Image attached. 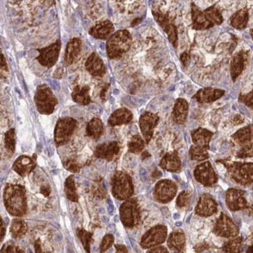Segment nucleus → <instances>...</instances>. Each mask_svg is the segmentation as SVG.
Segmentation results:
<instances>
[{"mask_svg":"<svg viewBox=\"0 0 253 253\" xmlns=\"http://www.w3.org/2000/svg\"><path fill=\"white\" fill-rule=\"evenodd\" d=\"M4 204L10 215L21 217L27 211L26 191L22 185H8L4 190Z\"/></svg>","mask_w":253,"mask_h":253,"instance_id":"1","label":"nucleus"},{"mask_svg":"<svg viewBox=\"0 0 253 253\" xmlns=\"http://www.w3.org/2000/svg\"><path fill=\"white\" fill-rule=\"evenodd\" d=\"M132 36L127 30H120L111 35L106 44V50L110 59H118L130 50Z\"/></svg>","mask_w":253,"mask_h":253,"instance_id":"2","label":"nucleus"},{"mask_svg":"<svg viewBox=\"0 0 253 253\" xmlns=\"http://www.w3.org/2000/svg\"><path fill=\"white\" fill-rule=\"evenodd\" d=\"M227 168L230 177L235 182L242 185H249L253 183V163L220 161Z\"/></svg>","mask_w":253,"mask_h":253,"instance_id":"3","label":"nucleus"},{"mask_svg":"<svg viewBox=\"0 0 253 253\" xmlns=\"http://www.w3.org/2000/svg\"><path fill=\"white\" fill-rule=\"evenodd\" d=\"M113 196L118 200L129 199L133 193L131 178L126 172L117 171L111 180Z\"/></svg>","mask_w":253,"mask_h":253,"instance_id":"4","label":"nucleus"},{"mask_svg":"<svg viewBox=\"0 0 253 253\" xmlns=\"http://www.w3.org/2000/svg\"><path fill=\"white\" fill-rule=\"evenodd\" d=\"M35 102L39 112L44 115H49L53 112L58 102L50 87L43 84L37 88Z\"/></svg>","mask_w":253,"mask_h":253,"instance_id":"5","label":"nucleus"},{"mask_svg":"<svg viewBox=\"0 0 253 253\" xmlns=\"http://www.w3.org/2000/svg\"><path fill=\"white\" fill-rule=\"evenodd\" d=\"M237 145L241 146L237 153L239 158L253 157V126H246L237 131L231 137Z\"/></svg>","mask_w":253,"mask_h":253,"instance_id":"6","label":"nucleus"},{"mask_svg":"<svg viewBox=\"0 0 253 253\" xmlns=\"http://www.w3.org/2000/svg\"><path fill=\"white\" fill-rule=\"evenodd\" d=\"M153 17L155 19L157 24L164 30V32L167 34L168 40L172 43L175 48L178 46V31L176 24L172 21V19L169 17L168 13H163L160 9H153L152 10Z\"/></svg>","mask_w":253,"mask_h":253,"instance_id":"7","label":"nucleus"},{"mask_svg":"<svg viewBox=\"0 0 253 253\" xmlns=\"http://www.w3.org/2000/svg\"><path fill=\"white\" fill-rule=\"evenodd\" d=\"M120 217L122 224L126 227H133L137 225L141 218L138 203L135 199H130L121 206Z\"/></svg>","mask_w":253,"mask_h":253,"instance_id":"8","label":"nucleus"},{"mask_svg":"<svg viewBox=\"0 0 253 253\" xmlns=\"http://www.w3.org/2000/svg\"><path fill=\"white\" fill-rule=\"evenodd\" d=\"M76 124V121L72 118H63L58 121L55 130V141L58 145H65L70 141Z\"/></svg>","mask_w":253,"mask_h":253,"instance_id":"9","label":"nucleus"},{"mask_svg":"<svg viewBox=\"0 0 253 253\" xmlns=\"http://www.w3.org/2000/svg\"><path fill=\"white\" fill-rule=\"evenodd\" d=\"M177 189V185L172 180H161L156 185L153 196L159 203H169L176 196Z\"/></svg>","mask_w":253,"mask_h":253,"instance_id":"10","label":"nucleus"},{"mask_svg":"<svg viewBox=\"0 0 253 253\" xmlns=\"http://www.w3.org/2000/svg\"><path fill=\"white\" fill-rule=\"evenodd\" d=\"M168 235L167 227L164 225L153 227L142 237L141 245L144 249L154 247L162 244L166 240Z\"/></svg>","mask_w":253,"mask_h":253,"instance_id":"11","label":"nucleus"},{"mask_svg":"<svg viewBox=\"0 0 253 253\" xmlns=\"http://www.w3.org/2000/svg\"><path fill=\"white\" fill-rule=\"evenodd\" d=\"M215 235L224 238H233L239 234V228L229 217L221 214L215 223L214 230Z\"/></svg>","mask_w":253,"mask_h":253,"instance_id":"12","label":"nucleus"},{"mask_svg":"<svg viewBox=\"0 0 253 253\" xmlns=\"http://www.w3.org/2000/svg\"><path fill=\"white\" fill-rule=\"evenodd\" d=\"M61 50V41H57L44 48H39L37 59L43 67H52L56 64Z\"/></svg>","mask_w":253,"mask_h":253,"instance_id":"13","label":"nucleus"},{"mask_svg":"<svg viewBox=\"0 0 253 253\" xmlns=\"http://www.w3.org/2000/svg\"><path fill=\"white\" fill-rule=\"evenodd\" d=\"M196 181L204 186H211L217 181L218 178L211 162L205 161L196 167L194 171Z\"/></svg>","mask_w":253,"mask_h":253,"instance_id":"14","label":"nucleus"},{"mask_svg":"<svg viewBox=\"0 0 253 253\" xmlns=\"http://www.w3.org/2000/svg\"><path fill=\"white\" fill-rule=\"evenodd\" d=\"M159 122V116L152 112H145L140 118V127L146 144L150 143L153 131Z\"/></svg>","mask_w":253,"mask_h":253,"instance_id":"15","label":"nucleus"},{"mask_svg":"<svg viewBox=\"0 0 253 253\" xmlns=\"http://www.w3.org/2000/svg\"><path fill=\"white\" fill-rule=\"evenodd\" d=\"M250 61V52L249 51H239L233 56L230 65V72L233 82L236 81L237 78L245 71L248 63Z\"/></svg>","mask_w":253,"mask_h":253,"instance_id":"16","label":"nucleus"},{"mask_svg":"<svg viewBox=\"0 0 253 253\" xmlns=\"http://www.w3.org/2000/svg\"><path fill=\"white\" fill-rule=\"evenodd\" d=\"M226 203L231 211H237L247 207L245 192L240 189L230 188L226 193Z\"/></svg>","mask_w":253,"mask_h":253,"instance_id":"17","label":"nucleus"},{"mask_svg":"<svg viewBox=\"0 0 253 253\" xmlns=\"http://www.w3.org/2000/svg\"><path fill=\"white\" fill-rule=\"evenodd\" d=\"M225 91L221 89L213 88V87H204L200 89L192 97L196 102L201 104H210L216 102L224 96Z\"/></svg>","mask_w":253,"mask_h":253,"instance_id":"18","label":"nucleus"},{"mask_svg":"<svg viewBox=\"0 0 253 253\" xmlns=\"http://www.w3.org/2000/svg\"><path fill=\"white\" fill-rule=\"evenodd\" d=\"M120 152V146L118 142H108L98 145L94 151V155L98 158L111 161L115 159Z\"/></svg>","mask_w":253,"mask_h":253,"instance_id":"19","label":"nucleus"},{"mask_svg":"<svg viewBox=\"0 0 253 253\" xmlns=\"http://www.w3.org/2000/svg\"><path fill=\"white\" fill-rule=\"evenodd\" d=\"M217 211V204L209 194L200 196L196 207V215L201 217L212 216Z\"/></svg>","mask_w":253,"mask_h":253,"instance_id":"20","label":"nucleus"},{"mask_svg":"<svg viewBox=\"0 0 253 253\" xmlns=\"http://www.w3.org/2000/svg\"><path fill=\"white\" fill-rule=\"evenodd\" d=\"M86 70L92 76L102 77L106 73V68L102 58L96 52H93L85 63Z\"/></svg>","mask_w":253,"mask_h":253,"instance_id":"21","label":"nucleus"},{"mask_svg":"<svg viewBox=\"0 0 253 253\" xmlns=\"http://www.w3.org/2000/svg\"><path fill=\"white\" fill-rule=\"evenodd\" d=\"M191 11H192V29L203 31V30L210 29L214 27V25L207 20L203 10L198 7L194 2H192L191 4Z\"/></svg>","mask_w":253,"mask_h":253,"instance_id":"22","label":"nucleus"},{"mask_svg":"<svg viewBox=\"0 0 253 253\" xmlns=\"http://www.w3.org/2000/svg\"><path fill=\"white\" fill-rule=\"evenodd\" d=\"M188 103L183 98H178L174 105L172 113V119L178 125H183L187 120L188 113Z\"/></svg>","mask_w":253,"mask_h":253,"instance_id":"23","label":"nucleus"},{"mask_svg":"<svg viewBox=\"0 0 253 253\" xmlns=\"http://www.w3.org/2000/svg\"><path fill=\"white\" fill-rule=\"evenodd\" d=\"M115 27L110 21H105L96 24L89 31V34L94 38L106 40L111 37Z\"/></svg>","mask_w":253,"mask_h":253,"instance_id":"24","label":"nucleus"},{"mask_svg":"<svg viewBox=\"0 0 253 253\" xmlns=\"http://www.w3.org/2000/svg\"><path fill=\"white\" fill-rule=\"evenodd\" d=\"M81 48L82 41L80 38L73 37L70 40L67 44L64 56V60L67 65H72V63L76 61L78 56H80Z\"/></svg>","mask_w":253,"mask_h":253,"instance_id":"25","label":"nucleus"},{"mask_svg":"<svg viewBox=\"0 0 253 253\" xmlns=\"http://www.w3.org/2000/svg\"><path fill=\"white\" fill-rule=\"evenodd\" d=\"M160 167L170 172H179L181 169V161L177 152H169L162 157Z\"/></svg>","mask_w":253,"mask_h":253,"instance_id":"26","label":"nucleus"},{"mask_svg":"<svg viewBox=\"0 0 253 253\" xmlns=\"http://www.w3.org/2000/svg\"><path fill=\"white\" fill-rule=\"evenodd\" d=\"M168 246L175 253H181L185 250V236L182 230H176L169 235Z\"/></svg>","mask_w":253,"mask_h":253,"instance_id":"27","label":"nucleus"},{"mask_svg":"<svg viewBox=\"0 0 253 253\" xmlns=\"http://www.w3.org/2000/svg\"><path fill=\"white\" fill-rule=\"evenodd\" d=\"M36 168V162L32 157L28 156H21L19 157L13 165V170L18 173L20 176H28Z\"/></svg>","mask_w":253,"mask_h":253,"instance_id":"28","label":"nucleus"},{"mask_svg":"<svg viewBox=\"0 0 253 253\" xmlns=\"http://www.w3.org/2000/svg\"><path fill=\"white\" fill-rule=\"evenodd\" d=\"M133 118V113L129 109L122 108L117 109L111 114L108 119V124L111 126H122L130 123Z\"/></svg>","mask_w":253,"mask_h":253,"instance_id":"29","label":"nucleus"},{"mask_svg":"<svg viewBox=\"0 0 253 253\" xmlns=\"http://www.w3.org/2000/svg\"><path fill=\"white\" fill-rule=\"evenodd\" d=\"M214 133L210 130H206L203 128H198L192 133V142L196 146L205 148L208 150L210 147V142L212 138Z\"/></svg>","mask_w":253,"mask_h":253,"instance_id":"30","label":"nucleus"},{"mask_svg":"<svg viewBox=\"0 0 253 253\" xmlns=\"http://www.w3.org/2000/svg\"><path fill=\"white\" fill-rule=\"evenodd\" d=\"M250 20V13L248 8L245 7L235 12L230 19V24L233 28L238 30H244L247 28Z\"/></svg>","mask_w":253,"mask_h":253,"instance_id":"31","label":"nucleus"},{"mask_svg":"<svg viewBox=\"0 0 253 253\" xmlns=\"http://www.w3.org/2000/svg\"><path fill=\"white\" fill-rule=\"evenodd\" d=\"M89 91L90 87L88 86H76L72 93V100L82 106H87L91 102Z\"/></svg>","mask_w":253,"mask_h":253,"instance_id":"32","label":"nucleus"},{"mask_svg":"<svg viewBox=\"0 0 253 253\" xmlns=\"http://www.w3.org/2000/svg\"><path fill=\"white\" fill-rule=\"evenodd\" d=\"M87 135L94 140H98L104 132V126L100 118H94L87 126Z\"/></svg>","mask_w":253,"mask_h":253,"instance_id":"33","label":"nucleus"},{"mask_svg":"<svg viewBox=\"0 0 253 253\" xmlns=\"http://www.w3.org/2000/svg\"><path fill=\"white\" fill-rule=\"evenodd\" d=\"M203 13L205 14L207 20L210 21V23L215 26V25H220L222 23L224 22V18L222 16L221 12L220 9L217 7V5L210 6V7L203 10Z\"/></svg>","mask_w":253,"mask_h":253,"instance_id":"34","label":"nucleus"},{"mask_svg":"<svg viewBox=\"0 0 253 253\" xmlns=\"http://www.w3.org/2000/svg\"><path fill=\"white\" fill-rule=\"evenodd\" d=\"M27 230H28V226L24 220L21 219H14L12 221L10 233L13 238L16 239L22 238L26 234Z\"/></svg>","mask_w":253,"mask_h":253,"instance_id":"35","label":"nucleus"},{"mask_svg":"<svg viewBox=\"0 0 253 253\" xmlns=\"http://www.w3.org/2000/svg\"><path fill=\"white\" fill-rule=\"evenodd\" d=\"M189 157L192 161H206L209 158V153L205 148L193 145L189 150Z\"/></svg>","mask_w":253,"mask_h":253,"instance_id":"36","label":"nucleus"},{"mask_svg":"<svg viewBox=\"0 0 253 253\" xmlns=\"http://www.w3.org/2000/svg\"><path fill=\"white\" fill-rule=\"evenodd\" d=\"M224 253H241L242 249V239L241 237H237L235 239L228 241L223 247Z\"/></svg>","mask_w":253,"mask_h":253,"instance_id":"37","label":"nucleus"},{"mask_svg":"<svg viewBox=\"0 0 253 253\" xmlns=\"http://www.w3.org/2000/svg\"><path fill=\"white\" fill-rule=\"evenodd\" d=\"M65 192L67 197L71 201L77 202L78 195L76 193V185L74 181L73 176L67 178L65 182Z\"/></svg>","mask_w":253,"mask_h":253,"instance_id":"38","label":"nucleus"},{"mask_svg":"<svg viewBox=\"0 0 253 253\" xmlns=\"http://www.w3.org/2000/svg\"><path fill=\"white\" fill-rule=\"evenodd\" d=\"M145 143L144 139L138 134L133 136L128 144L129 151L133 153H138L142 151L145 149Z\"/></svg>","mask_w":253,"mask_h":253,"instance_id":"39","label":"nucleus"},{"mask_svg":"<svg viewBox=\"0 0 253 253\" xmlns=\"http://www.w3.org/2000/svg\"><path fill=\"white\" fill-rule=\"evenodd\" d=\"M5 146L10 153H13L16 146V137L14 129H11L5 134Z\"/></svg>","mask_w":253,"mask_h":253,"instance_id":"40","label":"nucleus"},{"mask_svg":"<svg viewBox=\"0 0 253 253\" xmlns=\"http://www.w3.org/2000/svg\"><path fill=\"white\" fill-rule=\"evenodd\" d=\"M78 236L81 241L83 247L85 249L87 253H90V246H91V234L87 232L85 230H78Z\"/></svg>","mask_w":253,"mask_h":253,"instance_id":"41","label":"nucleus"},{"mask_svg":"<svg viewBox=\"0 0 253 253\" xmlns=\"http://www.w3.org/2000/svg\"><path fill=\"white\" fill-rule=\"evenodd\" d=\"M190 192L188 191H183L180 193V196H178L176 205L177 207H184L188 205V202L190 200Z\"/></svg>","mask_w":253,"mask_h":253,"instance_id":"42","label":"nucleus"},{"mask_svg":"<svg viewBox=\"0 0 253 253\" xmlns=\"http://www.w3.org/2000/svg\"><path fill=\"white\" fill-rule=\"evenodd\" d=\"M113 242H114V237H113V235H107L104 237L100 246L101 253H106L109 248L112 246Z\"/></svg>","mask_w":253,"mask_h":253,"instance_id":"43","label":"nucleus"},{"mask_svg":"<svg viewBox=\"0 0 253 253\" xmlns=\"http://www.w3.org/2000/svg\"><path fill=\"white\" fill-rule=\"evenodd\" d=\"M0 253H24V252L11 242H7L2 246Z\"/></svg>","mask_w":253,"mask_h":253,"instance_id":"44","label":"nucleus"},{"mask_svg":"<svg viewBox=\"0 0 253 253\" xmlns=\"http://www.w3.org/2000/svg\"><path fill=\"white\" fill-rule=\"evenodd\" d=\"M239 101L252 108L253 104V91H250L248 94H241L239 95Z\"/></svg>","mask_w":253,"mask_h":253,"instance_id":"45","label":"nucleus"},{"mask_svg":"<svg viewBox=\"0 0 253 253\" xmlns=\"http://www.w3.org/2000/svg\"><path fill=\"white\" fill-rule=\"evenodd\" d=\"M64 166L67 170L72 172H79L80 170V165L75 160H67L66 162H64Z\"/></svg>","mask_w":253,"mask_h":253,"instance_id":"46","label":"nucleus"},{"mask_svg":"<svg viewBox=\"0 0 253 253\" xmlns=\"http://www.w3.org/2000/svg\"><path fill=\"white\" fill-rule=\"evenodd\" d=\"M180 60L184 67H187L190 63V56L187 52H183L180 56Z\"/></svg>","mask_w":253,"mask_h":253,"instance_id":"47","label":"nucleus"},{"mask_svg":"<svg viewBox=\"0 0 253 253\" xmlns=\"http://www.w3.org/2000/svg\"><path fill=\"white\" fill-rule=\"evenodd\" d=\"M147 253H169L166 248L160 246V247L154 248L152 249L150 251H148Z\"/></svg>","mask_w":253,"mask_h":253,"instance_id":"48","label":"nucleus"},{"mask_svg":"<svg viewBox=\"0 0 253 253\" xmlns=\"http://www.w3.org/2000/svg\"><path fill=\"white\" fill-rule=\"evenodd\" d=\"M63 74H64V71H63V67H59L56 70L55 73L53 74V76L55 78H57V79H61L63 77Z\"/></svg>","mask_w":253,"mask_h":253,"instance_id":"49","label":"nucleus"},{"mask_svg":"<svg viewBox=\"0 0 253 253\" xmlns=\"http://www.w3.org/2000/svg\"><path fill=\"white\" fill-rule=\"evenodd\" d=\"M4 235H5V227H4L2 218L0 217V241L2 240Z\"/></svg>","mask_w":253,"mask_h":253,"instance_id":"50","label":"nucleus"},{"mask_svg":"<svg viewBox=\"0 0 253 253\" xmlns=\"http://www.w3.org/2000/svg\"><path fill=\"white\" fill-rule=\"evenodd\" d=\"M207 247H208V245L206 244V243H204V244H199L197 246H196L195 250H196L197 253H201L203 250H207Z\"/></svg>","mask_w":253,"mask_h":253,"instance_id":"51","label":"nucleus"},{"mask_svg":"<svg viewBox=\"0 0 253 253\" xmlns=\"http://www.w3.org/2000/svg\"><path fill=\"white\" fill-rule=\"evenodd\" d=\"M115 249H116V253H128L126 248L124 246L117 245L115 246Z\"/></svg>","mask_w":253,"mask_h":253,"instance_id":"52","label":"nucleus"},{"mask_svg":"<svg viewBox=\"0 0 253 253\" xmlns=\"http://www.w3.org/2000/svg\"><path fill=\"white\" fill-rule=\"evenodd\" d=\"M109 84H107L106 87L102 89V93H101V98L102 100H106V93H107L108 89Z\"/></svg>","mask_w":253,"mask_h":253,"instance_id":"53","label":"nucleus"},{"mask_svg":"<svg viewBox=\"0 0 253 253\" xmlns=\"http://www.w3.org/2000/svg\"><path fill=\"white\" fill-rule=\"evenodd\" d=\"M41 193H42V194H44L45 196H48V195H49V192H50L49 188H48V187L46 186H43L42 188H41Z\"/></svg>","mask_w":253,"mask_h":253,"instance_id":"54","label":"nucleus"},{"mask_svg":"<svg viewBox=\"0 0 253 253\" xmlns=\"http://www.w3.org/2000/svg\"><path fill=\"white\" fill-rule=\"evenodd\" d=\"M35 248H36V253H41V244H40L39 240H37V242H36Z\"/></svg>","mask_w":253,"mask_h":253,"instance_id":"55","label":"nucleus"},{"mask_svg":"<svg viewBox=\"0 0 253 253\" xmlns=\"http://www.w3.org/2000/svg\"><path fill=\"white\" fill-rule=\"evenodd\" d=\"M141 21H142V19L141 18L135 19V20L133 21V23H132V27L136 26L137 24H140V22H141Z\"/></svg>","mask_w":253,"mask_h":253,"instance_id":"56","label":"nucleus"},{"mask_svg":"<svg viewBox=\"0 0 253 253\" xmlns=\"http://www.w3.org/2000/svg\"><path fill=\"white\" fill-rule=\"evenodd\" d=\"M247 253H253V246H250L248 250Z\"/></svg>","mask_w":253,"mask_h":253,"instance_id":"57","label":"nucleus"}]
</instances>
